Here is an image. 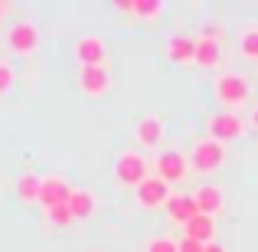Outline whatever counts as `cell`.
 <instances>
[{
    "instance_id": "cell-14",
    "label": "cell",
    "mask_w": 258,
    "mask_h": 252,
    "mask_svg": "<svg viewBox=\"0 0 258 252\" xmlns=\"http://www.w3.org/2000/svg\"><path fill=\"white\" fill-rule=\"evenodd\" d=\"M167 216H170L173 223H180V226H186L193 216H200V207H196V196H186V193H176L170 196V203H167Z\"/></svg>"
},
{
    "instance_id": "cell-11",
    "label": "cell",
    "mask_w": 258,
    "mask_h": 252,
    "mask_svg": "<svg viewBox=\"0 0 258 252\" xmlns=\"http://www.w3.org/2000/svg\"><path fill=\"white\" fill-rule=\"evenodd\" d=\"M76 59L79 66H105L108 59V46L101 36H82L76 43Z\"/></svg>"
},
{
    "instance_id": "cell-3",
    "label": "cell",
    "mask_w": 258,
    "mask_h": 252,
    "mask_svg": "<svg viewBox=\"0 0 258 252\" xmlns=\"http://www.w3.org/2000/svg\"><path fill=\"white\" fill-rule=\"evenodd\" d=\"M7 46H10V53H17V56H33V53L39 49V26L33 23V20L13 23L10 33H7Z\"/></svg>"
},
{
    "instance_id": "cell-25",
    "label": "cell",
    "mask_w": 258,
    "mask_h": 252,
    "mask_svg": "<svg viewBox=\"0 0 258 252\" xmlns=\"http://www.w3.org/2000/svg\"><path fill=\"white\" fill-rule=\"evenodd\" d=\"M203 252H226V249H222L219 242H209V246H203Z\"/></svg>"
},
{
    "instance_id": "cell-4",
    "label": "cell",
    "mask_w": 258,
    "mask_h": 252,
    "mask_svg": "<svg viewBox=\"0 0 258 252\" xmlns=\"http://www.w3.org/2000/svg\"><path fill=\"white\" fill-rule=\"evenodd\" d=\"M114 177H118L121 187H134L138 190L141 183L147 180V161L141 158L138 151H124L118 158V164H114Z\"/></svg>"
},
{
    "instance_id": "cell-15",
    "label": "cell",
    "mask_w": 258,
    "mask_h": 252,
    "mask_svg": "<svg viewBox=\"0 0 258 252\" xmlns=\"http://www.w3.org/2000/svg\"><path fill=\"white\" fill-rule=\"evenodd\" d=\"M183 236L203 242V246H209V242H216V220H213V216H203V213L193 216V220L183 226Z\"/></svg>"
},
{
    "instance_id": "cell-2",
    "label": "cell",
    "mask_w": 258,
    "mask_h": 252,
    "mask_svg": "<svg viewBox=\"0 0 258 252\" xmlns=\"http://www.w3.org/2000/svg\"><path fill=\"white\" fill-rule=\"evenodd\" d=\"M226 164V144H219L216 138H200L193 144V154H189V167L200 170V174H213Z\"/></svg>"
},
{
    "instance_id": "cell-23",
    "label": "cell",
    "mask_w": 258,
    "mask_h": 252,
    "mask_svg": "<svg viewBox=\"0 0 258 252\" xmlns=\"http://www.w3.org/2000/svg\"><path fill=\"white\" fill-rule=\"evenodd\" d=\"M147 252H180V246L173 239H151L147 242Z\"/></svg>"
},
{
    "instance_id": "cell-19",
    "label": "cell",
    "mask_w": 258,
    "mask_h": 252,
    "mask_svg": "<svg viewBox=\"0 0 258 252\" xmlns=\"http://www.w3.org/2000/svg\"><path fill=\"white\" fill-rule=\"evenodd\" d=\"M121 13H134L141 20H157L164 13V4L160 0H134V4H118Z\"/></svg>"
},
{
    "instance_id": "cell-9",
    "label": "cell",
    "mask_w": 258,
    "mask_h": 252,
    "mask_svg": "<svg viewBox=\"0 0 258 252\" xmlns=\"http://www.w3.org/2000/svg\"><path fill=\"white\" fill-rule=\"evenodd\" d=\"M154 167H157V177L167 183H176L186 177V158H183L180 151H160L157 158H154Z\"/></svg>"
},
{
    "instance_id": "cell-6",
    "label": "cell",
    "mask_w": 258,
    "mask_h": 252,
    "mask_svg": "<svg viewBox=\"0 0 258 252\" xmlns=\"http://www.w3.org/2000/svg\"><path fill=\"white\" fill-rule=\"evenodd\" d=\"M242 131H245V121L235 112H219L209 118V138H216L219 144H229V141H239Z\"/></svg>"
},
{
    "instance_id": "cell-12",
    "label": "cell",
    "mask_w": 258,
    "mask_h": 252,
    "mask_svg": "<svg viewBox=\"0 0 258 252\" xmlns=\"http://www.w3.org/2000/svg\"><path fill=\"white\" fill-rule=\"evenodd\" d=\"M193 196H196V207H200L203 216H213L216 220V216L226 210V196H222V190L216 187V183H203Z\"/></svg>"
},
{
    "instance_id": "cell-7",
    "label": "cell",
    "mask_w": 258,
    "mask_h": 252,
    "mask_svg": "<svg viewBox=\"0 0 258 252\" xmlns=\"http://www.w3.org/2000/svg\"><path fill=\"white\" fill-rule=\"evenodd\" d=\"M79 88L88 98H101V95L111 92V76H108L105 66H82L79 69Z\"/></svg>"
},
{
    "instance_id": "cell-8",
    "label": "cell",
    "mask_w": 258,
    "mask_h": 252,
    "mask_svg": "<svg viewBox=\"0 0 258 252\" xmlns=\"http://www.w3.org/2000/svg\"><path fill=\"white\" fill-rule=\"evenodd\" d=\"M69 196H72V187H69V180H66V177H59V174L43 177V196H39L43 210L69 207Z\"/></svg>"
},
{
    "instance_id": "cell-26",
    "label": "cell",
    "mask_w": 258,
    "mask_h": 252,
    "mask_svg": "<svg viewBox=\"0 0 258 252\" xmlns=\"http://www.w3.org/2000/svg\"><path fill=\"white\" fill-rule=\"evenodd\" d=\"M252 128H255V131H258V108H255V112H252Z\"/></svg>"
},
{
    "instance_id": "cell-18",
    "label": "cell",
    "mask_w": 258,
    "mask_h": 252,
    "mask_svg": "<svg viewBox=\"0 0 258 252\" xmlns=\"http://www.w3.org/2000/svg\"><path fill=\"white\" fill-rule=\"evenodd\" d=\"M95 207H98V200H95L92 190H72L69 196V210L76 220H88V216L95 213Z\"/></svg>"
},
{
    "instance_id": "cell-24",
    "label": "cell",
    "mask_w": 258,
    "mask_h": 252,
    "mask_svg": "<svg viewBox=\"0 0 258 252\" xmlns=\"http://www.w3.org/2000/svg\"><path fill=\"white\" fill-rule=\"evenodd\" d=\"M176 246H180V252H203V242H196V239H186V236H183V239L176 242Z\"/></svg>"
},
{
    "instance_id": "cell-10",
    "label": "cell",
    "mask_w": 258,
    "mask_h": 252,
    "mask_svg": "<svg viewBox=\"0 0 258 252\" xmlns=\"http://www.w3.org/2000/svg\"><path fill=\"white\" fill-rule=\"evenodd\" d=\"M164 53H167L170 63L189 66V63H196V39L186 36V33H173V36L164 43Z\"/></svg>"
},
{
    "instance_id": "cell-16",
    "label": "cell",
    "mask_w": 258,
    "mask_h": 252,
    "mask_svg": "<svg viewBox=\"0 0 258 252\" xmlns=\"http://www.w3.org/2000/svg\"><path fill=\"white\" fill-rule=\"evenodd\" d=\"M219 59H222V46L216 39H206V36L196 39V66L213 69V66H219Z\"/></svg>"
},
{
    "instance_id": "cell-27",
    "label": "cell",
    "mask_w": 258,
    "mask_h": 252,
    "mask_svg": "<svg viewBox=\"0 0 258 252\" xmlns=\"http://www.w3.org/2000/svg\"><path fill=\"white\" fill-rule=\"evenodd\" d=\"M4 13H7V4H0V17H4Z\"/></svg>"
},
{
    "instance_id": "cell-17",
    "label": "cell",
    "mask_w": 258,
    "mask_h": 252,
    "mask_svg": "<svg viewBox=\"0 0 258 252\" xmlns=\"http://www.w3.org/2000/svg\"><path fill=\"white\" fill-rule=\"evenodd\" d=\"M17 196H20V203H39V196H43V177H36V174H23L17 180Z\"/></svg>"
},
{
    "instance_id": "cell-22",
    "label": "cell",
    "mask_w": 258,
    "mask_h": 252,
    "mask_svg": "<svg viewBox=\"0 0 258 252\" xmlns=\"http://www.w3.org/2000/svg\"><path fill=\"white\" fill-rule=\"evenodd\" d=\"M13 79H17V72H13V66L0 59V95H7V92L13 88Z\"/></svg>"
},
{
    "instance_id": "cell-20",
    "label": "cell",
    "mask_w": 258,
    "mask_h": 252,
    "mask_svg": "<svg viewBox=\"0 0 258 252\" xmlns=\"http://www.w3.org/2000/svg\"><path fill=\"white\" fill-rule=\"evenodd\" d=\"M239 49H242V56H245V59L258 63V26H248V30L239 36Z\"/></svg>"
},
{
    "instance_id": "cell-13",
    "label": "cell",
    "mask_w": 258,
    "mask_h": 252,
    "mask_svg": "<svg viewBox=\"0 0 258 252\" xmlns=\"http://www.w3.org/2000/svg\"><path fill=\"white\" fill-rule=\"evenodd\" d=\"M164 118H157V115H144V118L138 121V141L141 147H160V141H164Z\"/></svg>"
},
{
    "instance_id": "cell-1",
    "label": "cell",
    "mask_w": 258,
    "mask_h": 252,
    "mask_svg": "<svg viewBox=\"0 0 258 252\" xmlns=\"http://www.w3.org/2000/svg\"><path fill=\"white\" fill-rule=\"evenodd\" d=\"M213 92H216V102H219L226 112H235V108H242L248 98H252V85H248V79L239 76V72L219 76L216 85H213Z\"/></svg>"
},
{
    "instance_id": "cell-21",
    "label": "cell",
    "mask_w": 258,
    "mask_h": 252,
    "mask_svg": "<svg viewBox=\"0 0 258 252\" xmlns=\"http://www.w3.org/2000/svg\"><path fill=\"white\" fill-rule=\"evenodd\" d=\"M46 220L56 223V226H69L76 216H72V210H69V207H52V210H46Z\"/></svg>"
},
{
    "instance_id": "cell-5",
    "label": "cell",
    "mask_w": 258,
    "mask_h": 252,
    "mask_svg": "<svg viewBox=\"0 0 258 252\" xmlns=\"http://www.w3.org/2000/svg\"><path fill=\"white\" fill-rule=\"evenodd\" d=\"M134 196H138V203L144 210H160V207L167 210V203H170L173 193H170V183H167V180H160V177H147V180L134 190Z\"/></svg>"
}]
</instances>
